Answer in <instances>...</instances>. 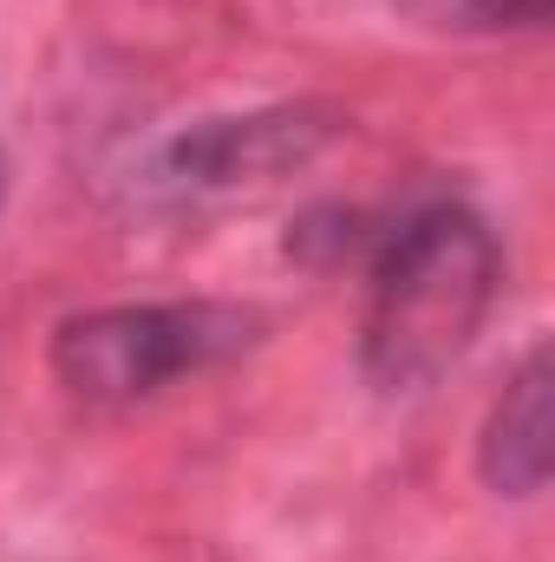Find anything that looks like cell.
<instances>
[{"instance_id": "obj_2", "label": "cell", "mask_w": 555, "mask_h": 562, "mask_svg": "<svg viewBox=\"0 0 555 562\" xmlns=\"http://www.w3.org/2000/svg\"><path fill=\"white\" fill-rule=\"evenodd\" d=\"M262 334V314L236 301H138L72 314L53 334V373L92 406H138L150 393L236 360Z\"/></svg>"}, {"instance_id": "obj_5", "label": "cell", "mask_w": 555, "mask_h": 562, "mask_svg": "<svg viewBox=\"0 0 555 562\" xmlns=\"http://www.w3.org/2000/svg\"><path fill=\"white\" fill-rule=\"evenodd\" d=\"M418 20L457 33H530L550 20V0H406Z\"/></svg>"}, {"instance_id": "obj_3", "label": "cell", "mask_w": 555, "mask_h": 562, "mask_svg": "<svg viewBox=\"0 0 555 562\" xmlns=\"http://www.w3.org/2000/svg\"><path fill=\"white\" fill-rule=\"evenodd\" d=\"M333 138V112L320 105H275L249 119H203L177 138H163L138 164V190L183 203V196H223L242 183H275L301 170L320 144Z\"/></svg>"}, {"instance_id": "obj_1", "label": "cell", "mask_w": 555, "mask_h": 562, "mask_svg": "<svg viewBox=\"0 0 555 562\" xmlns=\"http://www.w3.org/2000/svg\"><path fill=\"white\" fill-rule=\"evenodd\" d=\"M497 236L477 210L438 196L412 203L380 243H373V281H366V340L360 360L373 386L418 393L431 386L484 327L497 301Z\"/></svg>"}, {"instance_id": "obj_4", "label": "cell", "mask_w": 555, "mask_h": 562, "mask_svg": "<svg viewBox=\"0 0 555 562\" xmlns=\"http://www.w3.org/2000/svg\"><path fill=\"white\" fill-rule=\"evenodd\" d=\"M477 471L497 497H536L550 484V347H530L490 406L477 438Z\"/></svg>"}]
</instances>
